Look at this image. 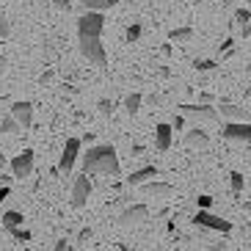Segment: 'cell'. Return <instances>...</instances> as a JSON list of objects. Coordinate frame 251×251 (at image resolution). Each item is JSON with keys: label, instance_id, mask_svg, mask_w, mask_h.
<instances>
[{"label": "cell", "instance_id": "1", "mask_svg": "<svg viewBox=\"0 0 251 251\" xmlns=\"http://www.w3.org/2000/svg\"><path fill=\"white\" fill-rule=\"evenodd\" d=\"M83 174L86 177H119L122 163H119L113 144H97L83 155Z\"/></svg>", "mask_w": 251, "mask_h": 251}, {"label": "cell", "instance_id": "2", "mask_svg": "<svg viewBox=\"0 0 251 251\" xmlns=\"http://www.w3.org/2000/svg\"><path fill=\"white\" fill-rule=\"evenodd\" d=\"M77 45H80V55L89 64H94V67H105L108 64L102 36H77Z\"/></svg>", "mask_w": 251, "mask_h": 251}, {"label": "cell", "instance_id": "3", "mask_svg": "<svg viewBox=\"0 0 251 251\" xmlns=\"http://www.w3.org/2000/svg\"><path fill=\"white\" fill-rule=\"evenodd\" d=\"M191 221L201 229H213V232H221V235H229L235 229V224L221 218V215H215L213 210H196V215H193Z\"/></svg>", "mask_w": 251, "mask_h": 251}, {"label": "cell", "instance_id": "4", "mask_svg": "<svg viewBox=\"0 0 251 251\" xmlns=\"http://www.w3.org/2000/svg\"><path fill=\"white\" fill-rule=\"evenodd\" d=\"M177 111L188 119H196V122H218V111L210 102H182L177 105Z\"/></svg>", "mask_w": 251, "mask_h": 251}, {"label": "cell", "instance_id": "5", "mask_svg": "<svg viewBox=\"0 0 251 251\" xmlns=\"http://www.w3.org/2000/svg\"><path fill=\"white\" fill-rule=\"evenodd\" d=\"M80 147H83L80 138H67L64 152H61V157H58V166H55L58 174H72L75 163H77V157H80Z\"/></svg>", "mask_w": 251, "mask_h": 251}, {"label": "cell", "instance_id": "6", "mask_svg": "<svg viewBox=\"0 0 251 251\" xmlns=\"http://www.w3.org/2000/svg\"><path fill=\"white\" fill-rule=\"evenodd\" d=\"M33 149H23L20 155H14L11 157V177H17V179H25V177H30L33 174Z\"/></svg>", "mask_w": 251, "mask_h": 251}, {"label": "cell", "instance_id": "7", "mask_svg": "<svg viewBox=\"0 0 251 251\" xmlns=\"http://www.w3.org/2000/svg\"><path fill=\"white\" fill-rule=\"evenodd\" d=\"M221 135L226 141H237V144H251V125L249 122H224Z\"/></svg>", "mask_w": 251, "mask_h": 251}, {"label": "cell", "instance_id": "8", "mask_svg": "<svg viewBox=\"0 0 251 251\" xmlns=\"http://www.w3.org/2000/svg\"><path fill=\"white\" fill-rule=\"evenodd\" d=\"M8 116L14 119L23 130H30V127H33V102H28V100H17V102H11Z\"/></svg>", "mask_w": 251, "mask_h": 251}, {"label": "cell", "instance_id": "9", "mask_svg": "<svg viewBox=\"0 0 251 251\" xmlns=\"http://www.w3.org/2000/svg\"><path fill=\"white\" fill-rule=\"evenodd\" d=\"M89 196H91V179L86 177V174H80V177H75L72 182V207L75 210H83V207L89 204Z\"/></svg>", "mask_w": 251, "mask_h": 251}, {"label": "cell", "instance_id": "10", "mask_svg": "<svg viewBox=\"0 0 251 251\" xmlns=\"http://www.w3.org/2000/svg\"><path fill=\"white\" fill-rule=\"evenodd\" d=\"M147 218H149V207L147 204H130L127 210H122L119 224H122V226H135V224H144Z\"/></svg>", "mask_w": 251, "mask_h": 251}, {"label": "cell", "instance_id": "11", "mask_svg": "<svg viewBox=\"0 0 251 251\" xmlns=\"http://www.w3.org/2000/svg\"><path fill=\"white\" fill-rule=\"evenodd\" d=\"M218 111V119H226V122H249V111L243 105H235V102H218L215 105Z\"/></svg>", "mask_w": 251, "mask_h": 251}, {"label": "cell", "instance_id": "12", "mask_svg": "<svg viewBox=\"0 0 251 251\" xmlns=\"http://www.w3.org/2000/svg\"><path fill=\"white\" fill-rule=\"evenodd\" d=\"M155 177H160V169L157 166H144V169H135L125 182H127V188H141L144 182H149V179H155Z\"/></svg>", "mask_w": 251, "mask_h": 251}, {"label": "cell", "instance_id": "13", "mask_svg": "<svg viewBox=\"0 0 251 251\" xmlns=\"http://www.w3.org/2000/svg\"><path fill=\"white\" fill-rule=\"evenodd\" d=\"M147 196H171L174 193V185L171 182H163V179H149V182L141 185Z\"/></svg>", "mask_w": 251, "mask_h": 251}, {"label": "cell", "instance_id": "14", "mask_svg": "<svg viewBox=\"0 0 251 251\" xmlns=\"http://www.w3.org/2000/svg\"><path fill=\"white\" fill-rule=\"evenodd\" d=\"M185 144L193 147V149H204L207 144H210V133L201 130V127H191V130L185 133Z\"/></svg>", "mask_w": 251, "mask_h": 251}, {"label": "cell", "instance_id": "15", "mask_svg": "<svg viewBox=\"0 0 251 251\" xmlns=\"http://www.w3.org/2000/svg\"><path fill=\"white\" fill-rule=\"evenodd\" d=\"M171 138H174V130H171V125H157L155 127V147L160 149V152H166V149H171Z\"/></svg>", "mask_w": 251, "mask_h": 251}, {"label": "cell", "instance_id": "16", "mask_svg": "<svg viewBox=\"0 0 251 251\" xmlns=\"http://www.w3.org/2000/svg\"><path fill=\"white\" fill-rule=\"evenodd\" d=\"M23 221H25V215L20 213V210H8V213H3V229H20L23 226Z\"/></svg>", "mask_w": 251, "mask_h": 251}, {"label": "cell", "instance_id": "17", "mask_svg": "<svg viewBox=\"0 0 251 251\" xmlns=\"http://www.w3.org/2000/svg\"><path fill=\"white\" fill-rule=\"evenodd\" d=\"M141 102H144V94H141V91L127 94V97H125V111L130 113V116H135V113L141 111Z\"/></svg>", "mask_w": 251, "mask_h": 251}, {"label": "cell", "instance_id": "18", "mask_svg": "<svg viewBox=\"0 0 251 251\" xmlns=\"http://www.w3.org/2000/svg\"><path fill=\"white\" fill-rule=\"evenodd\" d=\"M86 11H105V8H113L119 0H80Z\"/></svg>", "mask_w": 251, "mask_h": 251}, {"label": "cell", "instance_id": "19", "mask_svg": "<svg viewBox=\"0 0 251 251\" xmlns=\"http://www.w3.org/2000/svg\"><path fill=\"white\" fill-rule=\"evenodd\" d=\"M243 185H246V177L240 174V171H229V188H232V193H235V196H240V193H243Z\"/></svg>", "mask_w": 251, "mask_h": 251}, {"label": "cell", "instance_id": "20", "mask_svg": "<svg viewBox=\"0 0 251 251\" xmlns=\"http://www.w3.org/2000/svg\"><path fill=\"white\" fill-rule=\"evenodd\" d=\"M0 133H3V135H14V133H23V127L17 125L11 116H6L3 122H0Z\"/></svg>", "mask_w": 251, "mask_h": 251}, {"label": "cell", "instance_id": "21", "mask_svg": "<svg viewBox=\"0 0 251 251\" xmlns=\"http://www.w3.org/2000/svg\"><path fill=\"white\" fill-rule=\"evenodd\" d=\"M191 36H193V28H188V25H185V28L169 30V39H171V42H188Z\"/></svg>", "mask_w": 251, "mask_h": 251}, {"label": "cell", "instance_id": "22", "mask_svg": "<svg viewBox=\"0 0 251 251\" xmlns=\"http://www.w3.org/2000/svg\"><path fill=\"white\" fill-rule=\"evenodd\" d=\"M218 67V64H215V61H210V58H196L193 61V69H196V72H213V69Z\"/></svg>", "mask_w": 251, "mask_h": 251}, {"label": "cell", "instance_id": "23", "mask_svg": "<svg viewBox=\"0 0 251 251\" xmlns=\"http://www.w3.org/2000/svg\"><path fill=\"white\" fill-rule=\"evenodd\" d=\"M232 20H235V23L240 25V28H243V25H249V23H251V11H249V8H237L235 14H232Z\"/></svg>", "mask_w": 251, "mask_h": 251}, {"label": "cell", "instance_id": "24", "mask_svg": "<svg viewBox=\"0 0 251 251\" xmlns=\"http://www.w3.org/2000/svg\"><path fill=\"white\" fill-rule=\"evenodd\" d=\"M138 39H141V25L133 23L130 28H127V42H138Z\"/></svg>", "mask_w": 251, "mask_h": 251}, {"label": "cell", "instance_id": "25", "mask_svg": "<svg viewBox=\"0 0 251 251\" xmlns=\"http://www.w3.org/2000/svg\"><path fill=\"white\" fill-rule=\"evenodd\" d=\"M196 204H199V210H210V207H213V196L201 193V196H196Z\"/></svg>", "mask_w": 251, "mask_h": 251}, {"label": "cell", "instance_id": "26", "mask_svg": "<svg viewBox=\"0 0 251 251\" xmlns=\"http://www.w3.org/2000/svg\"><path fill=\"white\" fill-rule=\"evenodd\" d=\"M8 33H11V23H8L3 14H0V39H6Z\"/></svg>", "mask_w": 251, "mask_h": 251}, {"label": "cell", "instance_id": "27", "mask_svg": "<svg viewBox=\"0 0 251 251\" xmlns=\"http://www.w3.org/2000/svg\"><path fill=\"white\" fill-rule=\"evenodd\" d=\"M97 108H100V113H105V116H108V113L113 111V102H111V100H100V102H97Z\"/></svg>", "mask_w": 251, "mask_h": 251}, {"label": "cell", "instance_id": "28", "mask_svg": "<svg viewBox=\"0 0 251 251\" xmlns=\"http://www.w3.org/2000/svg\"><path fill=\"white\" fill-rule=\"evenodd\" d=\"M11 235H14L17 240H23V243H25V240H30V232H28V229H23V226H20V229H11Z\"/></svg>", "mask_w": 251, "mask_h": 251}, {"label": "cell", "instance_id": "29", "mask_svg": "<svg viewBox=\"0 0 251 251\" xmlns=\"http://www.w3.org/2000/svg\"><path fill=\"white\" fill-rule=\"evenodd\" d=\"M91 235H94V232H91V226H83L80 232H77V243H86V240H91Z\"/></svg>", "mask_w": 251, "mask_h": 251}, {"label": "cell", "instance_id": "30", "mask_svg": "<svg viewBox=\"0 0 251 251\" xmlns=\"http://www.w3.org/2000/svg\"><path fill=\"white\" fill-rule=\"evenodd\" d=\"M52 251H69V243L61 237V240H55V246H52Z\"/></svg>", "mask_w": 251, "mask_h": 251}, {"label": "cell", "instance_id": "31", "mask_svg": "<svg viewBox=\"0 0 251 251\" xmlns=\"http://www.w3.org/2000/svg\"><path fill=\"white\" fill-rule=\"evenodd\" d=\"M185 127V119L182 116H174V122H171V130H182Z\"/></svg>", "mask_w": 251, "mask_h": 251}, {"label": "cell", "instance_id": "32", "mask_svg": "<svg viewBox=\"0 0 251 251\" xmlns=\"http://www.w3.org/2000/svg\"><path fill=\"white\" fill-rule=\"evenodd\" d=\"M8 196H11V188H8V185H3V188H0V204H3Z\"/></svg>", "mask_w": 251, "mask_h": 251}, {"label": "cell", "instance_id": "33", "mask_svg": "<svg viewBox=\"0 0 251 251\" xmlns=\"http://www.w3.org/2000/svg\"><path fill=\"white\" fill-rule=\"evenodd\" d=\"M52 3H55V8H61V11H69V3H67V0H52Z\"/></svg>", "mask_w": 251, "mask_h": 251}, {"label": "cell", "instance_id": "34", "mask_svg": "<svg viewBox=\"0 0 251 251\" xmlns=\"http://www.w3.org/2000/svg\"><path fill=\"white\" fill-rule=\"evenodd\" d=\"M6 67H8V61L0 55V77H3V72H6Z\"/></svg>", "mask_w": 251, "mask_h": 251}, {"label": "cell", "instance_id": "35", "mask_svg": "<svg viewBox=\"0 0 251 251\" xmlns=\"http://www.w3.org/2000/svg\"><path fill=\"white\" fill-rule=\"evenodd\" d=\"M116 251H133V249H130L127 243H116Z\"/></svg>", "mask_w": 251, "mask_h": 251}, {"label": "cell", "instance_id": "36", "mask_svg": "<svg viewBox=\"0 0 251 251\" xmlns=\"http://www.w3.org/2000/svg\"><path fill=\"white\" fill-rule=\"evenodd\" d=\"M243 210H246V213H251V201H243Z\"/></svg>", "mask_w": 251, "mask_h": 251}, {"label": "cell", "instance_id": "37", "mask_svg": "<svg viewBox=\"0 0 251 251\" xmlns=\"http://www.w3.org/2000/svg\"><path fill=\"white\" fill-rule=\"evenodd\" d=\"M0 166H3V155H0Z\"/></svg>", "mask_w": 251, "mask_h": 251}, {"label": "cell", "instance_id": "38", "mask_svg": "<svg viewBox=\"0 0 251 251\" xmlns=\"http://www.w3.org/2000/svg\"><path fill=\"white\" fill-rule=\"evenodd\" d=\"M243 3H249V6H251V0H243Z\"/></svg>", "mask_w": 251, "mask_h": 251}, {"label": "cell", "instance_id": "39", "mask_svg": "<svg viewBox=\"0 0 251 251\" xmlns=\"http://www.w3.org/2000/svg\"><path fill=\"white\" fill-rule=\"evenodd\" d=\"M246 69H249V72H251V64H249V67H246Z\"/></svg>", "mask_w": 251, "mask_h": 251}]
</instances>
